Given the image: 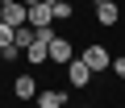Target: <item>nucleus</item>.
Segmentation results:
<instances>
[{
	"mask_svg": "<svg viewBox=\"0 0 125 108\" xmlns=\"http://www.w3.org/2000/svg\"><path fill=\"white\" fill-rule=\"evenodd\" d=\"M79 58L88 63V71H92V75H100V71H108V67H113V54H108L100 42H92L88 50H79Z\"/></svg>",
	"mask_w": 125,
	"mask_h": 108,
	"instance_id": "f257e3e1",
	"label": "nucleus"
},
{
	"mask_svg": "<svg viewBox=\"0 0 125 108\" xmlns=\"http://www.w3.org/2000/svg\"><path fill=\"white\" fill-rule=\"evenodd\" d=\"M0 21H4V25H13V29L29 25V4H21V0H4V9H0Z\"/></svg>",
	"mask_w": 125,
	"mask_h": 108,
	"instance_id": "f03ea898",
	"label": "nucleus"
},
{
	"mask_svg": "<svg viewBox=\"0 0 125 108\" xmlns=\"http://www.w3.org/2000/svg\"><path fill=\"white\" fill-rule=\"evenodd\" d=\"M75 58H79L75 46H71L67 37H58V33H54V37H50V63H54V67H67V63H75Z\"/></svg>",
	"mask_w": 125,
	"mask_h": 108,
	"instance_id": "7ed1b4c3",
	"label": "nucleus"
},
{
	"mask_svg": "<svg viewBox=\"0 0 125 108\" xmlns=\"http://www.w3.org/2000/svg\"><path fill=\"white\" fill-rule=\"evenodd\" d=\"M38 91H42V87H38V79H33V75H17V79H13V96H17L21 104H33V100H38Z\"/></svg>",
	"mask_w": 125,
	"mask_h": 108,
	"instance_id": "20e7f679",
	"label": "nucleus"
},
{
	"mask_svg": "<svg viewBox=\"0 0 125 108\" xmlns=\"http://www.w3.org/2000/svg\"><path fill=\"white\" fill-rule=\"evenodd\" d=\"M62 71H67V83H71V87H92V71H88V63H83V58L67 63Z\"/></svg>",
	"mask_w": 125,
	"mask_h": 108,
	"instance_id": "39448f33",
	"label": "nucleus"
},
{
	"mask_svg": "<svg viewBox=\"0 0 125 108\" xmlns=\"http://www.w3.org/2000/svg\"><path fill=\"white\" fill-rule=\"evenodd\" d=\"M117 21H121V9H117V0H96V25L113 29Z\"/></svg>",
	"mask_w": 125,
	"mask_h": 108,
	"instance_id": "423d86ee",
	"label": "nucleus"
},
{
	"mask_svg": "<svg viewBox=\"0 0 125 108\" xmlns=\"http://www.w3.org/2000/svg\"><path fill=\"white\" fill-rule=\"evenodd\" d=\"M38 108H67V91H54V87H46V91H38V100H33Z\"/></svg>",
	"mask_w": 125,
	"mask_h": 108,
	"instance_id": "0eeeda50",
	"label": "nucleus"
},
{
	"mask_svg": "<svg viewBox=\"0 0 125 108\" xmlns=\"http://www.w3.org/2000/svg\"><path fill=\"white\" fill-rule=\"evenodd\" d=\"M50 21H54V13H50L46 0H42V4H29V25H33V29H46Z\"/></svg>",
	"mask_w": 125,
	"mask_h": 108,
	"instance_id": "6e6552de",
	"label": "nucleus"
},
{
	"mask_svg": "<svg viewBox=\"0 0 125 108\" xmlns=\"http://www.w3.org/2000/svg\"><path fill=\"white\" fill-rule=\"evenodd\" d=\"M33 37H38V29H33V25H21V29H13V46H17L21 54L29 50V42H33Z\"/></svg>",
	"mask_w": 125,
	"mask_h": 108,
	"instance_id": "1a4fd4ad",
	"label": "nucleus"
},
{
	"mask_svg": "<svg viewBox=\"0 0 125 108\" xmlns=\"http://www.w3.org/2000/svg\"><path fill=\"white\" fill-rule=\"evenodd\" d=\"M46 4H50L54 21H67V17H75V4H71V0H46Z\"/></svg>",
	"mask_w": 125,
	"mask_h": 108,
	"instance_id": "9d476101",
	"label": "nucleus"
},
{
	"mask_svg": "<svg viewBox=\"0 0 125 108\" xmlns=\"http://www.w3.org/2000/svg\"><path fill=\"white\" fill-rule=\"evenodd\" d=\"M4 50H13V25L0 21V54H4Z\"/></svg>",
	"mask_w": 125,
	"mask_h": 108,
	"instance_id": "9b49d317",
	"label": "nucleus"
},
{
	"mask_svg": "<svg viewBox=\"0 0 125 108\" xmlns=\"http://www.w3.org/2000/svg\"><path fill=\"white\" fill-rule=\"evenodd\" d=\"M108 71H113V75L125 83V54H121V58H113V67H108Z\"/></svg>",
	"mask_w": 125,
	"mask_h": 108,
	"instance_id": "f8f14e48",
	"label": "nucleus"
},
{
	"mask_svg": "<svg viewBox=\"0 0 125 108\" xmlns=\"http://www.w3.org/2000/svg\"><path fill=\"white\" fill-rule=\"evenodd\" d=\"M21 4H42V0H21Z\"/></svg>",
	"mask_w": 125,
	"mask_h": 108,
	"instance_id": "ddd939ff",
	"label": "nucleus"
},
{
	"mask_svg": "<svg viewBox=\"0 0 125 108\" xmlns=\"http://www.w3.org/2000/svg\"><path fill=\"white\" fill-rule=\"evenodd\" d=\"M25 108H38V104H25Z\"/></svg>",
	"mask_w": 125,
	"mask_h": 108,
	"instance_id": "4468645a",
	"label": "nucleus"
},
{
	"mask_svg": "<svg viewBox=\"0 0 125 108\" xmlns=\"http://www.w3.org/2000/svg\"><path fill=\"white\" fill-rule=\"evenodd\" d=\"M0 9H4V0H0Z\"/></svg>",
	"mask_w": 125,
	"mask_h": 108,
	"instance_id": "2eb2a0df",
	"label": "nucleus"
},
{
	"mask_svg": "<svg viewBox=\"0 0 125 108\" xmlns=\"http://www.w3.org/2000/svg\"><path fill=\"white\" fill-rule=\"evenodd\" d=\"M67 108H71V104H67Z\"/></svg>",
	"mask_w": 125,
	"mask_h": 108,
	"instance_id": "dca6fc26",
	"label": "nucleus"
}]
</instances>
